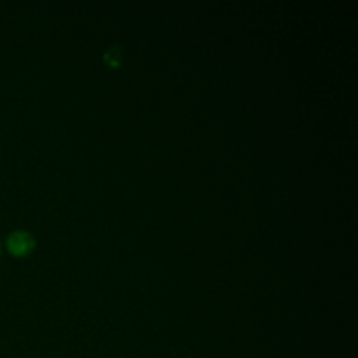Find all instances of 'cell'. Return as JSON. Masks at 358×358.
Listing matches in <instances>:
<instances>
[{"label":"cell","instance_id":"cell-1","mask_svg":"<svg viewBox=\"0 0 358 358\" xmlns=\"http://www.w3.org/2000/svg\"><path fill=\"white\" fill-rule=\"evenodd\" d=\"M7 248L16 257H23V255H28L34 250L35 241L31 234L27 233V231H14L7 238Z\"/></svg>","mask_w":358,"mask_h":358}]
</instances>
